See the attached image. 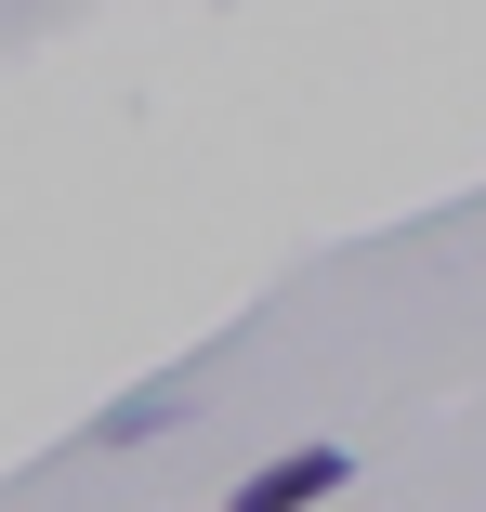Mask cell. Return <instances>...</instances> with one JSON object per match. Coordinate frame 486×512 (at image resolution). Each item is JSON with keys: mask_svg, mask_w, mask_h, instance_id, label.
Instances as JSON below:
<instances>
[{"mask_svg": "<svg viewBox=\"0 0 486 512\" xmlns=\"http://www.w3.org/2000/svg\"><path fill=\"white\" fill-rule=\"evenodd\" d=\"M355 486V447H289V460H263L250 486H237V512H316V499H342Z\"/></svg>", "mask_w": 486, "mask_h": 512, "instance_id": "obj_1", "label": "cell"}, {"mask_svg": "<svg viewBox=\"0 0 486 512\" xmlns=\"http://www.w3.org/2000/svg\"><path fill=\"white\" fill-rule=\"evenodd\" d=\"M171 421H198V394H184V381H171V394H119L106 421H92V447H145V434H171Z\"/></svg>", "mask_w": 486, "mask_h": 512, "instance_id": "obj_2", "label": "cell"}]
</instances>
